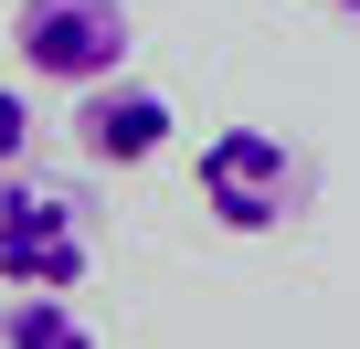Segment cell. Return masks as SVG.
<instances>
[{"instance_id": "2", "label": "cell", "mask_w": 360, "mask_h": 349, "mask_svg": "<svg viewBox=\"0 0 360 349\" xmlns=\"http://www.w3.org/2000/svg\"><path fill=\"white\" fill-rule=\"evenodd\" d=\"M96 275V223L75 191L53 180H11L0 191V286H43V296H75Z\"/></svg>"}, {"instance_id": "1", "label": "cell", "mask_w": 360, "mask_h": 349, "mask_svg": "<svg viewBox=\"0 0 360 349\" xmlns=\"http://www.w3.org/2000/svg\"><path fill=\"white\" fill-rule=\"evenodd\" d=\"M191 191H202V212H212L223 233H286V223H307L318 169H307L276 127H212Z\"/></svg>"}, {"instance_id": "3", "label": "cell", "mask_w": 360, "mask_h": 349, "mask_svg": "<svg viewBox=\"0 0 360 349\" xmlns=\"http://www.w3.org/2000/svg\"><path fill=\"white\" fill-rule=\"evenodd\" d=\"M11 53L43 74V85H106V74H127V53H138V22L117 11V0H22L11 11Z\"/></svg>"}, {"instance_id": "5", "label": "cell", "mask_w": 360, "mask_h": 349, "mask_svg": "<svg viewBox=\"0 0 360 349\" xmlns=\"http://www.w3.org/2000/svg\"><path fill=\"white\" fill-rule=\"evenodd\" d=\"M0 349H96V328H85L64 296L11 286V296H0Z\"/></svg>"}, {"instance_id": "7", "label": "cell", "mask_w": 360, "mask_h": 349, "mask_svg": "<svg viewBox=\"0 0 360 349\" xmlns=\"http://www.w3.org/2000/svg\"><path fill=\"white\" fill-rule=\"evenodd\" d=\"M328 11H349V22H360V0H328Z\"/></svg>"}, {"instance_id": "6", "label": "cell", "mask_w": 360, "mask_h": 349, "mask_svg": "<svg viewBox=\"0 0 360 349\" xmlns=\"http://www.w3.org/2000/svg\"><path fill=\"white\" fill-rule=\"evenodd\" d=\"M22 169H32V106H22L11 85H0V191H11Z\"/></svg>"}, {"instance_id": "4", "label": "cell", "mask_w": 360, "mask_h": 349, "mask_svg": "<svg viewBox=\"0 0 360 349\" xmlns=\"http://www.w3.org/2000/svg\"><path fill=\"white\" fill-rule=\"evenodd\" d=\"M169 96H148V85H127V74H106V85H85L75 96V117H64V138H75V159H96V169H138V159H159L169 148Z\"/></svg>"}]
</instances>
